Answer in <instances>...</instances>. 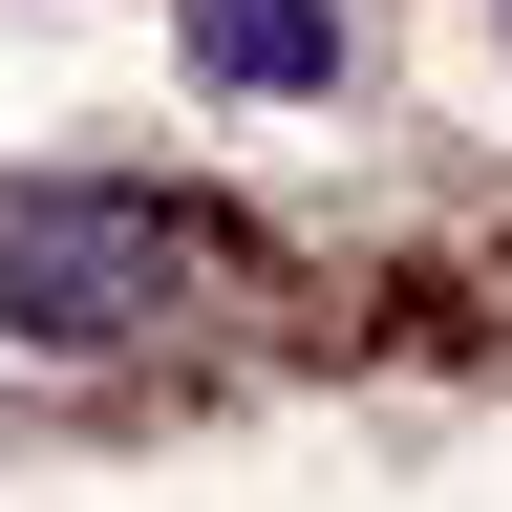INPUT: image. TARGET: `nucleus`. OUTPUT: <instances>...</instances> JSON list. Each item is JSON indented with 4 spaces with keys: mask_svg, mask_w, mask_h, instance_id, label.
<instances>
[{
    "mask_svg": "<svg viewBox=\"0 0 512 512\" xmlns=\"http://www.w3.org/2000/svg\"><path fill=\"white\" fill-rule=\"evenodd\" d=\"M192 299V214H150V192H22L0 214V320L22 342H150V320Z\"/></svg>",
    "mask_w": 512,
    "mask_h": 512,
    "instance_id": "obj_1",
    "label": "nucleus"
},
{
    "mask_svg": "<svg viewBox=\"0 0 512 512\" xmlns=\"http://www.w3.org/2000/svg\"><path fill=\"white\" fill-rule=\"evenodd\" d=\"M192 64H214V86H320L342 22H320V0H192Z\"/></svg>",
    "mask_w": 512,
    "mask_h": 512,
    "instance_id": "obj_2",
    "label": "nucleus"
}]
</instances>
